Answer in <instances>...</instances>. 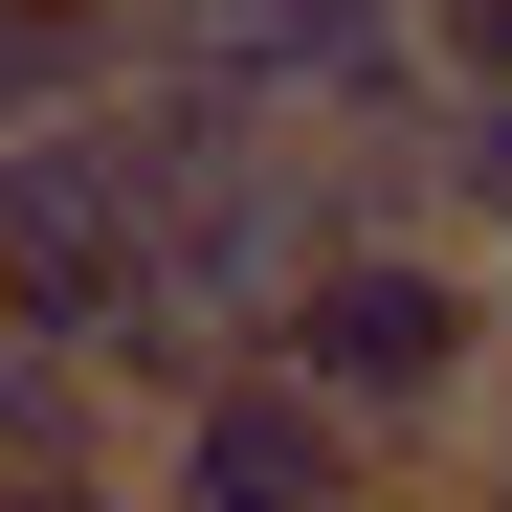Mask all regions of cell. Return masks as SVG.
Returning a JSON list of instances; mask_svg holds the SVG:
<instances>
[{
    "instance_id": "3957f363",
    "label": "cell",
    "mask_w": 512,
    "mask_h": 512,
    "mask_svg": "<svg viewBox=\"0 0 512 512\" xmlns=\"http://www.w3.org/2000/svg\"><path fill=\"white\" fill-rule=\"evenodd\" d=\"M156 67L245 90L268 134H401L423 112V0H223V23L156 45Z\"/></svg>"
},
{
    "instance_id": "5b68a950",
    "label": "cell",
    "mask_w": 512,
    "mask_h": 512,
    "mask_svg": "<svg viewBox=\"0 0 512 512\" xmlns=\"http://www.w3.org/2000/svg\"><path fill=\"white\" fill-rule=\"evenodd\" d=\"M67 468H134V401L90 334H0V490H67Z\"/></svg>"
},
{
    "instance_id": "7a4b0ae2",
    "label": "cell",
    "mask_w": 512,
    "mask_h": 512,
    "mask_svg": "<svg viewBox=\"0 0 512 512\" xmlns=\"http://www.w3.org/2000/svg\"><path fill=\"white\" fill-rule=\"evenodd\" d=\"M357 468H379V446H357L290 357H201L179 401L134 423V512H334Z\"/></svg>"
},
{
    "instance_id": "6da1fadb",
    "label": "cell",
    "mask_w": 512,
    "mask_h": 512,
    "mask_svg": "<svg viewBox=\"0 0 512 512\" xmlns=\"http://www.w3.org/2000/svg\"><path fill=\"white\" fill-rule=\"evenodd\" d=\"M268 357L357 423L379 468H446V446H468V401H490V357H512V268H490V245H446V223L312 245L290 312H268Z\"/></svg>"
},
{
    "instance_id": "8992f818",
    "label": "cell",
    "mask_w": 512,
    "mask_h": 512,
    "mask_svg": "<svg viewBox=\"0 0 512 512\" xmlns=\"http://www.w3.org/2000/svg\"><path fill=\"white\" fill-rule=\"evenodd\" d=\"M401 179H423V223H446V245H490V268H512V90H446V67H423Z\"/></svg>"
},
{
    "instance_id": "277c9868",
    "label": "cell",
    "mask_w": 512,
    "mask_h": 512,
    "mask_svg": "<svg viewBox=\"0 0 512 512\" xmlns=\"http://www.w3.org/2000/svg\"><path fill=\"white\" fill-rule=\"evenodd\" d=\"M134 290V179L90 112H23L0 134V334H90Z\"/></svg>"
},
{
    "instance_id": "52a82bcc",
    "label": "cell",
    "mask_w": 512,
    "mask_h": 512,
    "mask_svg": "<svg viewBox=\"0 0 512 512\" xmlns=\"http://www.w3.org/2000/svg\"><path fill=\"white\" fill-rule=\"evenodd\" d=\"M112 67H134V0H0V134H23V112H90Z\"/></svg>"
},
{
    "instance_id": "ba28073f",
    "label": "cell",
    "mask_w": 512,
    "mask_h": 512,
    "mask_svg": "<svg viewBox=\"0 0 512 512\" xmlns=\"http://www.w3.org/2000/svg\"><path fill=\"white\" fill-rule=\"evenodd\" d=\"M334 512H446V490H423V468H357V490H334Z\"/></svg>"
}]
</instances>
